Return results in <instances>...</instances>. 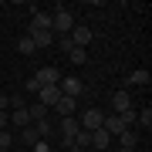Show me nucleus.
I'll use <instances>...</instances> for the list:
<instances>
[{"mask_svg": "<svg viewBox=\"0 0 152 152\" xmlns=\"http://www.w3.org/2000/svg\"><path fill=\"white\" fill-rule=\"evenodd\" d=\"M112 142H115V139H112L105 129H95V132H91V149H95V152H108Z\"/></svg>", "mask_w": 152, "mask_h": 152, "instance_id": "39448f33", "label": "nucleus"}, {"mask_svg": "<svg viewBox=\"0 0 152 152\" xmlns=\"http://www.w3.org/2000/svg\"><path fill=\"white\" fill-rule=\"evenodd\" d=\"M20 152H31V149H20Z\"/></svg>", "mask_w": 152, "mask_h": 152, "instance_id": "473e14b6", "label": "nucleus"}, {"mask_svg": "<svg viewBox=\"0 0 152 152\" xmlns=\"http://www.w3.org/2000/svg\"><path fill=\"white\" fill-rule=\"evenodd\" d=\"M68 152H85V149H78V145H71V149H68Z\"/></svg>", "mask_w": 152, "mask_h": 152, "instance_id": "7c9ffc66", "label": "nucleus"}, {"mask_svg": "<svg viewBox=\"0 0 152 152\" xmlns=\"http://www.w3.org/2000/svg\"><path fill=\"white\" fill-rule=\"evenodd\" d=\"M37 129H34V125H27V129H20V142H24V145H27V149H34V145H37Z\"/></svg>", "mask_w": 152, "mask_h": 152, "instance_id": "f3484780", "label": "nucleus"}, {"mask_svg": "<svg viewBox=\"0 0 152 152\" xmlns=\"http://www.w3.org/2000/svg\"><path fill=\"white\" fill-rule=\"evenodd\" d=\"M31 41H34V48H51L58 37H54L51 31H34V34H31Z\"/></svg>", "mask_w": 152, "mask_h": 152, "instance_id": "f8f14e48", "label": "nucleus"}, {"mask_svg": "<svg viewBox=\"0 0 152 152\" xmlns=\"http://www.w3.org/2000/svg\"><path fill=\"white\" fill-rule=\"evenodd\" d=\"M34 129H37V135H41V139H48V135H51V122H48V118H44V122H34Z\"/></svg>", "mask_w": 152, "mask_h": 152, "instance_id": "b1692460", "label": "nucleus"}, {"mask_svg": "<svg viewBox=\"0 0 152 152\" xmlns=\"http://www.w3.org/2000/svg\"><path fill=\"white\" fill-rule=\"evenodd\" d=\"M34 31H51V14L34 10V17H31V34H34Z\"/></svg>", "mask_w": 152, "mask_h": 152, "instance_id": "9d476101", "label": "nucleus"}, {"mask_svg": "<svg viewBox=\"0 0 152 152\" xmlns=\"http://www.w3.org/2000/svg\"><path fill=\"white\" fill-rule=\"evenodd\" d=\"M71 142H75L78 149H85V152H88V145H91V132H78V135L71 139Z\"/></svg>", "mask_w": 152, "mask_h": 152, "instance_id": "412c9836", "label": "nucleus"}, {"mask_svg": "<svg viewBox=\"0 0 152 152\" xmlns=\"http://www.w3.org/2000/svg\"><path fill=\"white\" fill-rule=\"evenodd\" d=\"M102 122H105V112H102V108H85L81 118H78L81 132H95V129H102Z\"/></svg>", "mask_w": 152, "mask_h": 152, "instance_id": "f03ea898", "label": "nucleus"}, {"mask_svg": "<svg viewBox=\"0 0 152 152\" xmlns=\"http://www.w3.org/2000/svg\"><path fill=\"white\" fill-rule=\"evenodd\" d=\"M10 125H14V129H27V125H31L27 108H14V112H10Z\"/></svg>", "mask_w": 152, "mask_h": 152, "instance_id": "4468645a", "label": "nucleus"}, {"mask_svg": "<svg viewBox=\"0 0 152 152\" xmlns=\"http://www.w3.org/2000/svg\"><path fill=\"white\" fill-rule=\"evenodd\" d=\"M10 145H14V135H10V129H4L0 132V152H10Z\"/></svg>", "mask_w": 152, "mask_h": 152, "instance_id": "4be33fe9", "label": "nucleus"}, {"mask_svg": "<svg viewBox=\"0 0 152 152\" xmlns=\"http://www.w3.org/2000/svg\"><path fill=\"white\" fill-rule=\"evenodd\" d=\"M10 129V112H0V132Z\"/></svg>", "mask_w": 152, "mask_h": 152, "instance_id": "cd10ccee", "label": "nucleus"}, {"mask_svg": "<svg viewBox=\"0 0 152 152\" xmlns=\"http://www.w3.org/2000/svg\"><path fill=\"white\" fill-rule=\"evenodd\" d=\"M54 108H58V115H61V118H68V115H75V112H78V98H68V95H61Z\"/></svg>", "mask_w": 152, "mask_h": 152, "instance_id": "1a4fd4ad", "label": "nucleus"}, {"mask_svg": "<svg viewBox=\"0 0 152 152\" xmlns=\"http://www.w3.org/2000/svg\"><path fill=\"white\" fill-rule=\"evenodd\" d=\"M37 98H41V105H44V108H54V105H58V98H61V88H58V85H41Z\"/></svg>", "mask_w": 152, "mask_h": 152, "instance_id": "20e7f679", "label": "nucleus"}, {"mask_svg": "<svg viewBox=\"0 0 152 152\" xmlns=\"http://www.w3.org/2000/svg\"><path fill=\"white\" fill-rule=\"evenodd\" d=\"M135 122H139V125H142V129H145V132L152 129V108H149V105H145V108L139 112V118H135Z\"/></svg>", "mask_w": 152, "mask_h": 152, "instance_id": "aec40b11", "label": "nucleus"}, {"mask_svg": "<svg viewBox=\"0 0 152 152\" xmlns=\"http://www.w3.org/2000/svg\"><path fill=\"white\" fill-rule=\"evenodd\" d=\"M118 118H122V122H125V125H129V129H132V122L139 118V112H135V108H129V112H122Z\"/></svg>", "mask_w": 152, "mask_h": 152, "instance_id": "393cba45", "label": "nucleus"}, {"mask_svg": "<svg viewBox=\"0 0 152 152\" xmlns=\"http://www.w3.org/2000/svg\"><path fill=\"white\" fill-rule=\"evenodd\" d=\"M17 51H20V54H34L37 48H34V41H31V37H20V41H17Z\"/></svg>", "mask_w": 152, "mask_h": 152, "instance_id": "5701e85b", "label": "nucleus"}, {"mask_svg": "<svg viewBox=\"0 0 152 152\" xmlns=\"http://www.w3.org/2000/svg\"><path fill=\"white\" fill-rule=\"evenodd\" d=\"M68 37H71V44H75V48H85V51H88V44H91V27H85V24H75Z\"/></svg>", "mask_w": 152, "mask_h": 152, "instance_id": "7ed1b4c3", "label": "nucleus"}, {"mask_svg": "<svg viewBox=\"0 0 152 152\" xmlns=\"http://www.w3.org/2000/svg\"><path fill=\"white\" fill-rule=\"evenodd\" d=\"M34 78H37V85H61V71H58V68H51V64H48V68H41Z\"/></svg>", "mask_w": 152, "mask_h": 152, "instance_id": "6e6552de", "label": "nucleus"}, {"mask_svg": "<svg viewBox=\"0 0 152 152\" xmlns=\"http://www.w3.org/2000/svg\"><path fill=\"white\" fill-rule=\"evenodd\" d=\"M135 145H139V135L132 129H125L122 135H118V149H129V152H135Z\"/></svg>", "mask_w": 152, "mask_h": 152, "instance_id": "2eb2a0df", "label": "nucleus"}, {"mask_svg": "<svg viewBox=\"0 0 152 152\" xmlns=\"http://www.w3.org/2000/svg\"><path fill=\"white\" fill-rule=\"evenodd\" d=\"M54 44H58L61 51H64V54H68V51H75V44H71V37H68V34H64V37H58Z\"/></svg>", "mask_w": 152, "mask_h": 152, "instance_id": "a878e982", "label": "nucleus"}, {"mask_svg": "<svg viewBox=\"0 0 152 152\" xmlns=\"http://www.w3.org/2000/svg\"><path fill=\"white\" fill-rule=\"evenodd\" d=\"M125 81H129L132 88H142V85H149V71H145V68H135L129 78H125Z\"/></svg>", "mask_w": 152, "mask_h": 152, "instance_id": "dca6fc26", "label": "nucleus"}, {"mask_svg": "<svg viewBox=\"0 0 152 152\" xmlns=\"http://www.w3.org/2000/svg\"><path fill=\"white\" fill-rule=\"evenodd\" d=\"M112 152H129V149H112Z\"/></svg>", "mask_w": 152, "mask_h": 152, "instance_id": "2f4dec72", "label": "nucleus"}, {"mask_svg": "<svg viewBox=\"0 0 152 152\" xmlns=\"http://www.w3.org/2000/svg\"><path fill=\"white\" fill-rule=\"evenodd\" d=\"M71 27H75V17H71L64 7L51 14V34H54V37H64V34H71Z\"/></svg>", "mask_w": 152, "mask_h": 152, "instance_id": "f257e3e1", "label": "nucleus"}, {"mask_svg": "<svg viewBox=\"0 0 152 152\" xmlns=\"http://www.w3.org/2000/svg\"><path fill=\"white\" fill-rule=\"evenodd\" d=\"M112 105H115V115L129 112V108H132V98H129V91H115V98H112Z\"/></svg>", "mask_w": 152, "mask_h": 152, "instance_id": "ddd939ff", "label": "nucleus"}, {"mask_svg": "<svg viewBox=\"0 0 152 152\" xmlns=\"http://www.w3.org/2000/svg\"><path fill=\"white\" fill-rule=\"evenodd\" d=\"M27 115H31V122H44V118H48V108H44L41 102H34L31 108H27Z\"/></svg>", "mask_w": 152, "mask_h": 152, "instance_id": "a211bd4d", "label": "nucleus"}, {"mask_svg": "<svg viewBox=\"0 0 152 152\" xmlns=\"http://www.w3.org/2000/svg\"><path fill=\"white\" fill-rule=\"evenodd\" d=\"M61 95H68V98H78V95H81L85 91V85H81V78H61Z\"/></svg>", "mask_w": 152, "mask_h": 152, "instance_id": "423d86ee", "label": "nucleus"}, {"mask_svg": "<svg viewBox=\"0 0 152 152\" xmlns=\"http://www.w3.org/2000/svg\"><path fill=\"white\" fill-rule=\"evenodd\" d=\"M68 58H71V64H88V51H85V48L68 51Z\"/></svg>", "mask_w": 152, "mask_h": 152, "instance_id": "6ab92c4d", "label": "nucleus"}, {"mask_svg": "<svg viewBox=\"0 0 152 152\" xmlns=\"http://www.w3.org/2000/svg\"><path fill=\"white\" fill-rule=\"evenodd\" d=\"M10 105L14 108H27V105H24V95H10Z\"/></svg>", "mask_w": 152, "mask_h": 152, "instance_id": "c85d7f7f", "label": "nucleus"}, {"mask_svg": "<svg viewBox=\"0 0 152 152\" xmlns=\"http://www.w3.org/2000/svg\"><path fill=\"white\" fill-rule=\"evenodd\" d=\"M31 152H51V145H48V139H37V145H34Z\"/></svg>", "mask_w": 152, "mask_h": 152, "instance_id": "bb28decb", "label": "nucleus"}, {"mask_svg": "<svg viewBox=\"0 0 152 152\" xmlns=\"http://www.w3.org/2000/svg\"><path fill=\"white\" fill-rule=\"evenodd\" d=\"M78 132H81V125H78V118H75V115L61 118V135H64V139H75Z\"/></svg>", "mask_w": 152, "mask_h": 152, "instance_id": "9b49d317", "label": "nucleus"}, {"mask_svg": "<svg viewBox=\"0 0 152 152\" xmlns=\"http://www.w3.org/2000/svg\"><path fill=\"white\" fill-rule=\"evenodd\" d=\"M27 91H34V95L41 91V85H37V78H27Z\"/></svg>", "mask_w": 152, "mask_h": 152, "instance_id": "c756f323", "label": "nucleus"}, {"mask_svg": "<svg viewBox=\"0 0 152 152\" xmlns=\"http://www.w3.org/2000/svg\"><path fill=\"white\" fill-rule=\"evenodd\" d=\"M102 129H105V132H108V135H112V139H118V135H122V132H125V129H129V125H125V122L118 118V115H105V122H102Z\"/></svg>", "mask_w": 152, "mask_h": 152, "instance_id": "0eeeda50", "label": "nucleus"}]
</instances>
